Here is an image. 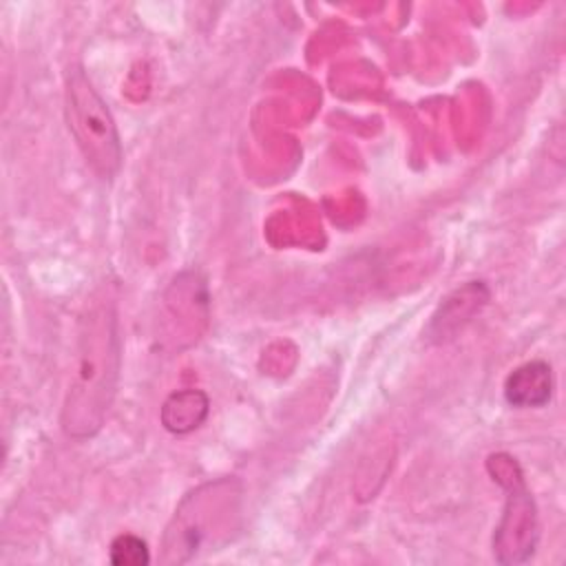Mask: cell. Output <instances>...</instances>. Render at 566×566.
<instances>
[{
    "instance_id": "5",
    "label": "cell",
    "mask_w": 566,
    "mask_h": 566,
    "mask_svg": "<svg viewBox=\"0 0 566 566\" xmlns=\"http://www.w3.org/2000/svg\"><path fill=\"white\" fill-rule=\"evenodd\" d=\"M206 416H208V396L195 389L172 394L161 409V422L172 433H186L197 429Z\"/></svg>"
},
{
    "instance_id": "3",
    "label": "cell",
    "mask_w": 566,
    "mask_h": 566,
    "mask_svg": "<svg viewBox=\"0 0 566 566\" xmlns=\"http://www.w3.org/2000/svg\"><path fill=\"white\" fill-rule=\"evenodd\" d=\"M489 469L493 480L506 489V506L493 537V553L502 564H517L533 555L537 544L535 502L524 484L520 467L509 455H491Z\"/></svg>"
},
{
    "instance_id": "4",
    "label": "cell",
    "mask_w": 566,
    "mask_h": 566,
    "mask_svg": "<svg viewBox=\"0 0 566 566\" xmlns=\"http://www.w3.org/2000/svg\"><path fill=\"white\" fill-rule=\"evenodd\" d=\"M553 394V371L546 360H528L515 367L504 382V398L511 407H544Z\"/></svg>"
},
{
    "instance_id": "1",
    "label": "cell",
    "mask_w": 566,
    "mask_h": 566,
    "mask_svg": "<svg viewBox=\"0 0 566 566\" xmlns=\"http://www.w3.org/2000/svg\"><path fill=\"white\" fill-rule=\"evenodd\" d=\"M84 325L77 371L62 418L66 433L75 438L91 436L99 429L119 371V338L113 307L108 303L95 305L84 318Z\"/></svg>"
},
{
    "instance_id": "2",
    "label": "cell",
    "mask_w": 566,
    "mask_h": 566,
    "mask_svg": "<svg viewBox=\"0 0 566 566\" xmlns=\"http://www.w3.org/2000/svg\"><path fill=\"white\" fill-rule=\"evenodd\" d=\"M66 119L86 164L102 179H111L122 164L119 135L108 108L82 69L69 71L66 77Z\"/></svg>"
},
{
    "instance_id": "6",
    "label": "cell",
    "mask_w": 566,
    "mask_h": 566,
    "mask_svg": "<svg viewBox=\"0 0 566 566\" xmlns=\"http://www.w3.org/2000/svg\"><path fill=\"white\" fill-rule=\"evenodd\" d=\"M111 562L117 566H142L148 564V548L146 542L137 535H117L111 544Z\"/></svg>"
}]
</instances>
